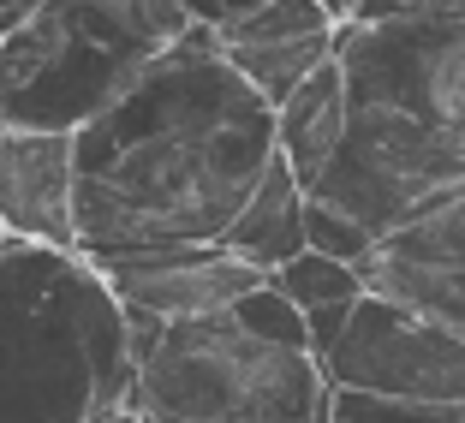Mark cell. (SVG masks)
Masks as SVG:
<instances>
[{
    "label": "cell",
    "instance_id": "cell-1",
    "mask_svg": "<svg viewBox=\"0 0 465 423\" xmlns=\"http://www.w3.org/2000/svg\"><path fill=\"white\" fill-rule=\"evenodd\" d=\"M274 108L192 25L72 132V232L90 262L215 245L262 167Z\"/></svg>",
    "mask_w": 465,
    "mask_h": 423
},
{
    "label": "cell",
    "instance_id": "cell-2",
    "mask_svg": "<svg viewBox=\"0 0 465 423\" xmlns=\"http://www.w3.org/2000/svg\"><path fill=\"white\" fill-rule=\"evenodd\" d=\"M346 125L304 197L346 209L376 239L465 192V0L341 25Z\"/></svg>",
    "mask_w": 465,
    "mask_h": 423
},
{
    "label": "cell",
    "instance_id": "cell-3",
    "mask_svg": "<svg viewBox=\"0 0 465 423\" xmlns=\"http://www.w3.org/2000/svg\"><path fill=\"white\" fill-rule=\"evenodd\" d=\"M114 406H132V346L102 269L0 232V423H90Z\"/></svg>",
    "mask_w": 465,
    "mask_h": 423
},
{
    "label": "cell",
    "instance_id": "cell-4",
    "mask_svg": "<svg viewBox=\"0 0 465 423\" xmlns=\"http://www.w3.org/2000/svg\"><path fill=\"white\" fill-rule=\"evenodd\" d=\"M185 30L179 0H42L0 30V125L78 132Z\"/></svg>",
    "mask_w": 465,
    "mask_h": 423
},
{
    "label": "cell",
    "instance_id": "cell-5",
    "mask_svg": "<svg viewBox=\"0 0 465 423\" xmlns=\"http://www.w3.org/2000/svg\"><path fill=\"white\" fill-rule=\"evenodd\" d=\"M132 411L155 423H329V382L311 352L209 310L162 322L132 358Z\"/></svg>",
    "mask_w": 465,
    "mask_h": 423
},
{
    "label": "cell",
    "instance_id": "cell-6",
    "mask_svg": "<svg viewBox=\"0 0 465 423\" xmlns=\"http://www.w3.org/2000/svg\"><path fill=\"white\" fill-rule=\"evenodd\" d=\"M329 388L352 394H394V399H465V334L382 299L358 292L346 328L316 358Z\"/></svg>",
    "mask_w": 465,
    "mask_h": 423
},
{
    "label": "cell",
    "instance_id": "cell-7",
    "mask_svg": "<svg viewBox=\"0 0 465 423\" xmlns=\"http://www.w3.org/2000/svg\"><path fill=\"white\" fill-rule=\"evenodd\" d=\"M358 274H364V292H382V299L465 334V192L441 197L406 227L382 232Z\"/></svg>",
    "mask_w": 465,
    "mask_h": 423
},
{
    "label": "cell",
    "instance_id": "cell-8",
    "mask_svg": "<svg viewBox=\"0 0 465 423\" xmlns=\"http://www.w3.org/2000/svg\"><path fill=\"white\" fill-rule=\"evenodd\" d=\"M96 269H102V280L114 287V299H120L125 310L162 316V322L227 310L245 287H257V280H262V269L227 257L221 245L137 251V257H108V262H96Z\"/></svg>",
    "mask_w": 465,
    "mask_h": 423
},
{
    "label": "cell",
    "instance_id": "cell-9",
    "mask_svg": "<svg viewBox=\"0 0 465 423\" xmlns=\"http://www.w3.org/2000/svg\"><path fill=\"white\" fill-rule=\"evenodd\" d=\"M0 232L78 251V232H72V132L0 125Z\"/></svg>",
    "mask_w": 465,
    "mask_h": 423
},
{
    "label": "cell",
    "instance_id": "cell-10",
    "mask_svg": "<svg viewBox=\"0 0 465 423\" xmlns=\"http://www.w3.org/2000/svg\"><path fill=\"white\" fill-rule=\"evenodd\" d=\"M341 125H346V84L329 54L311 78H299L287 96L274 102V155L299 179V192H311L316 173L329 167L334 143H341Z\"/></svg>",
    "mask_w": 465,
    "mask_h": 423
},
{
    "label": "cell",
    "instance_id": "cell-11",
    "mask_svg": "<svg viewBox=\"0 0 465 423\" xmlns=\"http://www.w3.org/2000/svg\"><path fill=\"white\" fill-rule=\"evenodd\" d=\"M215 245L227 257L251 262V269H262V274L274 262H287L292 251H304V192H299V179L287 173L281 155L262 167V179L251 185V197L239 203V215L227 221V232H221Z\"/></svg>",
    "mask_w": 465,
    "mask_h": 423
},
{
    "label": "cell",
    "instance_id": "cell-12",
    "mask_svg": "<svg viewBox=\"0 0 465 423\" xmlns=\"http://www.w3.org/2000/svg\"><path fill=\"white\" fill-rule=\"evenodd\" d=\"M334 36H341V30H322V36H292V42H251V48H221V60H227V66L274 108L292 84L311 78V72L334 54Z\"/></svg>",
    "mask_w": 465,
    "mask_h": 423
},
{
    "label": "cell",
    "instance_id": "cell-13",
    "mask_svg": "<svg viewBox=\"0 0 465 423\" xmlns=\"http://www.w3.org/2000/svg\"><path fill=\"white\" fill-rule=\"evenodd\" d=\"M269 280L287 292L299 310H311V304H352L358 292H364V274H358L352 262H334V257H322V251H311V245L292 251L287 262H274Z\"/></svg>",
    "mask_w": 465,
    "mask_h": 423
},
{
    "label": "cell",
    "instance_id": "cell-14",
    "mask_svg": "<svg viewBox=\"0 0 465 423\" xmlns=\"http://www.w3.org/2000/svg\"><path fill=\"white\" fill-rule=\"evenodd\" d=\"M329 423H465V399H394L329 388Z\"/></svg>",
    "mask_w": 465,
    "mask_h": 423
},
{
    "label": "cell",
    "instance_id": "cell-15",
    "mask_svg": "<svg viewBox=\"0 0 465 423\" xmlns=\"http://www.w3.org/2000/svg\"><path fill=\"white\" fill-rule=\"evenodd\" d=\"M227 316L245 328V334L269 340V346H292V352H311V346H304V310H299V304H292L281 287H274L269 274H262L257 287L239 292V299L227 304Z\"/></svg>",
    "mask_w": 465,
    "mask_h": 423
},
{
    "label": "cell",
    "instance_id": "cell-16",
    "mask_svg": "<svg viewBox=\"0 0 465 423\" xmlns=\"http://www.w3.org/2000/svg\"><path fill=\"white\" fill-rule=\"evenodd\" d=\"M304 245L322 251V257H334V262L364 269V257L376 251V232H370L364 221H352L346 209L322 203V197H304Z\"/></svg>",
    "mask_w": 465,
    "mask_h": 423
},
{
    "label": "cell",
    "instance_id": "cell-17",
    "mask_svg": "<svg viewBox=\"0 0 465 423\" xmlns=\"http://www.w3.org/2000/svg\"><path fill=\"white\" fill-rule=\"evenodd\" d=\"M411 6H430V0H358L346 25H370V18H394V13H411Z\"/></svg>",
    "mask_w": 465,
    "mask_h": 423
},
{
    "label": "cell",
    "instance_id": "cell-18",
    "mask_svg": "<svg viewBox=\"0 0 465 423\" xmlns=\"http://www.w3.org/2000/svg\"><path fill=\"white\" fill-rule=\"evenodd\" d=\"M179 13L192 18V25L215 30V25H221V0H179Z\"/></svg>",
    "mask_w": 465,
    "mask_h": 423
},
{
    "label": "cell",
    "instance_id": "cell-19",
    "mask_svg": "<svg viewBox=\"0 0 465 423\" xmlns=\"http://www.w3.org/2000/svg\"><path fill=\"white\" fill-rule=\"evenodd\" d=\"M262 0H221V25H227V18H245V13H257ZM215 25V30H221Z\"/></svg>",
    "mask_w": 465,
    "mask_h": 423
},
{
    "label": "cell",
    "instance_id": "cell-20",
    "mask_svg": "<svg viewBox=\"0 0 465 423\" xmlns=\"http://www.w3.org/2000/svg\"><path fill=\"white\" fill-rule=\"evenodd\" d=\"M316 6H322V13L334 18V25H346V18H352V6H358V0H316Z\"/></svg>",
    "mask_w": 465,
    "mask_h": 423
},
{
    "label": "cell",
    "instance_id": "cell-21",
    "mask_svg": "<svg viewBox=\"0 0 465 423\" xmlns=\"http://www.w3.org/2000/svg\"><path fill=\"white\" fill-rule=\"evenodd\" d=\"M90 423H143L132 406H114V411H102V418H90Z\"/></svg>",
    "mask_w": 465,
    "mask_h": 423
},
{
    "label": "cell",
    "instance_id": "cell-22",
    "mask_svg": "<svg viewBox=\"0 0 465 423\" xmlns=\"http://www.w3.org/2000/svg\"><path fill=\"white\" fill-rule=\"evenodd\" d=\"M137 418H143V411H137ZM143 423H155V418H143Z\"/></svg>",
    "mask_w": 465,
    "mask_h": 423
}]
</instances>
